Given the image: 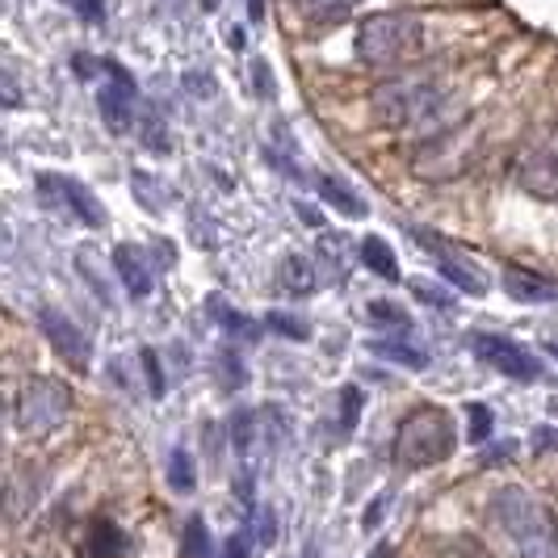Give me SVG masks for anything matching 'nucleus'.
Wrapping results in <instances>:
<instances>
[{
	"instance_id": "30",
	"label": "nucleus",
	"mask_w": 558,
	"mask_h": 558,
	"mask_svg": "<svg viewBox=\"0 0 558 558\" xmlns=\"http://www.w3.org/2000/svg\"><path fill=\"white\" fill-rule=\"evenodd\" d=\"M206 542H210V537H206V525H202V521H190V555H206Z\"/></svg>"
},
{
	"instance_id": "13",
	"label": "nucleus",
	"mask_w": 558,
	"mask_h": 558,
	"mask_svg": "<svg viewBox=\"0 0 558 558\" xmlns=\"http://www.w3.org/2000/svg\"><path fill=\"white\" fill-rule=\"evenodd\" d=\"M113 274L122 278L131 299H147L151 294V265H147V256L135 244H118L113 248Z\"/></svg>"
},
{
	"instance_id": "32",
	"label": "nucleus",
	"mask_w": 558,
	"mask_h": 558,
	"mask_svg": "<svg viewBox=\"0 0 558 558\" xmlns=\"http://www.w3.org/2000/svg\"><path fill=\"white\" fill-rule=\"evenodd\" d=\"M248 17L252 22H260V17H265V0H248Z\"/></svg>"
},
{
	"instance_id": "3",
	"label": "nucleus",
	"mask_w": 558,
	"mask_h": 558,
	"mask_svg": "<svg viewBox=\"0 0 558 558\" xmlns=\"http://www.w3.org/2000/svg\"><path fill=\"white\" fill-rule=\"evenodd\" d=\"M420 47H424V26H420L416 13H403V9L369 13L357 26V43H353V51L365 68L408 63V59L420 56Z\"/></svg>"
},
{
	"instance_id": "2",
	"label": "nucleus",
	"mask_w": 558,
	"mask_h": 558,
	"mask_svg": "<svg viewBox=\"0 0 558 558\" xmlns=\"http://www.w3.org/2000/svg\"><path fill=\"white\" fill-rule=\"evenodd\" d=\"M458 446V428L446 408H416L399 420V433H395V466L403 471H428L437 462H446Z\"/></svg>"
},
{
	"instance_id": "21",
	"label": "nucleus",
	"mask_w": 558,
	"mask_h": 558,
	"mask_svg": "<svg viewBox=\"0 0 558 558\" xmlns=\"http://www.w3.org/2000/svg\"><path fill=\"white\" fill-rule=\"evenodd\" d=\"M131 190H135V197H140L143 202V210H147V215H165V206L168 202H160V181H156V177H147V172H135V177H131Z\"/></svg>"
},
{
	"instance_id": "34",
	"label": "nucleus",
	"mask_w": 558,
	"mask_h": 558,
	"mask_svg": "<svg viewBox=\"0 0 558 558\" xmlns=\"http://www.w3.org/2000/svg\"><path fill=\"white\" fill-rule=\"evenodd\" d=\"M252 72H256V88H260V93H265V88H269V76H265V63H256V68H252Z\"/></svg>"
},
{
	"instance_id": "17",
	"label": "nucleus",
	"mask_w": 558,
	"mask_h": 558,
	"mask_svg": "<svg viewBox=\"0 0 558 558\" xmlns=\"http://www.w3.org/2000/svg\"><path fill=\"white\" fill-rule=\"evenodd\" d=\"M369 353H374V357H387V362H395V365H403V369H428V353L416 349V344H408V340H374Z\"/></svg>"
},
{
	"instance_id": "36",
	"label": "nucleus",
	"mask_w": 558,
	"mask_h": 558,
	"mask_svg": "<svg viewBox=\"0 0 558 558\" xmlns=\"http://www.w3.org/2000/svg\"><path fill=\"white\" fill-rule=\"evenodd\" d=\"M202 9H206V13H215V9H219V0H202Z\"/></svg>"
},
{
	"instance_id": "38",
	"label": "nucleus",
	"mask_w": 558,
	"mask_h": 558,
	"mask_svg": "<svg viewBox=\"0 0 558 558\" xmlns=\"http://www.w3.org/2000/svg\"><path fill=\"white\" fill-rule=\"evenodd\" d=\"M550 416H558V399H550Z\"/></svg>"
},
{
	"instance_id": "31",
	"label": "nucleus",
	"mask_w": 558,
	"mask_h": 558,
	"mask_svg": "<svg viewBox=\"0 0 558 558\" xmlns=\"http://www.w3.org/2000/svg\"><path fill=\"white\" fill-rule=\"evenodd\" d=\"M278 521H274V512H260V517H256V537H260V542H274V537H278Z\"/></svg>"
},
{
	"instance_id": "19",
	"label": "nucleus",
	"mask_w": 558,
	"mask_h": 558,
	"mask_svg": "<svg viewBox=\"0 0 558 558\" xmlns=\"http://www.w3.org/2000/svg\"><path fill=\"white\" fill-rule=\"evenodd\" d=\"M365 319H369V324H378V328H395L399 336L412 328V315H408L403 307H395L391 299H369Z\"/></svg>"
},
{
	"instance_id": "25",
	"label": "nucleus",
	"mask_w": 558,
	"mask_h": 558,
	"mask_svg": "<svg viewBox=\"0 0 558 558\" xmlns=\"http://www.w3.org/2000/svg\"><path fill=\"white\" fill-rule=\"evenodd\" d=\"M449 558H496L478 537H453L449 542Z\"/></svg>"
},
{
	"instance_id": "6",
	"label": "nucleus",
	"mask_w": 558,
	"mask_h": 558,
	"mask_svg": "<svg viewBox=\"0 0 558 558\" xmlns=\"http://www.w3.org/2000/svg\"><path fill=\"white\" fill-rule=\"evenodd\" d=\"M97 72L106 76L101 88H97L101 122L110 126V135H131V126H135V106H140V84H135V76H131L118 59H97Z\"/></svg>"
},
{
	"instance_id": "15",
	"label": "nucleus",
	"mask_w": 558,
	"mask_h": 558,
	"mask_svg": "<svg viewBox=\"0 0 558 558\" xmlns=\"http://www.w3.org/2000/svg\"><path fill=\"white\" fill-rule=\"evenodd\" d=\"M319 185V197H324V206H332L336 215H344V219H365V202L344 181H336V177H319L315 181Z\"/></svg>"
},
{
	"instance_id": "16",
	"label": "nucleus",
	"mask_w": 558,
	"mask_h": 558,
	"mask_svg": "<svg viewBox=\"0 0 558 558\" xmlns=\"http://www.w3.org/2000/svg\"><path fill=\"white\" fill-rule=\"evenodd\" d=\"M362 0H294V9L307 17L311 26H340Z\"/></svg>"
},
{
	"instance_id": "12",
	"label": "nucleus",
	"mask_w": 558,
	"mask_h": 558,
	"mask_svg": "<svg viewBox=\"0 0 558 558\" xmlns=\"http://www.w3.org/2000/svg\"><path fill=\"white\" fill-rule=\"evenodd\" d=\"M504 290L517 303H558V281L521 269V265H504Z\"/></svg>"
},
{
	"instance_id": "26",
	"label": "nucleus",
	"mask_w": 558,
	"mask_h": 558,
	"mask_svg": "<svg viewBox=\"0 0 558 558\" xmlns=\"http://www.w3.org/2000/svg\"><path fill=\"white\" fill-rule=\"evenodd\" d=\"M76 17H84V22H101L106 17V0H63Z\"/></svg>"
},
{
	"instance_id": "22",
	"label": "nucleus",
	"mask_w": 558,
	"mask_h": 558,
	"mask_svg": "<svg viewBox=\"0 0 558 558\" xmlns=\"http://www.w3.org/2000/svg\"><path fill=\"white\" fill-rule=\"evenodd\" d=\"M357 416H362V391L357 387H344L340 391V437H353V428H357Z\"/></svg>"
},
{
	"instance_id": "4",
	"label": "nucleus",
	"mask_w": 558,
	"mask_h": 558,
	"mask_svg": "<svg viewBox=\"0 0 558 558\" xmlns=\"http://www.w3.org/2000/svg\"><path fill=\"white\" fill-rule=\"evenodd\" d=\"M441 106V84L433 76H395L369 93V110L387 131H408L428 122Z\"/></svg>"
},
{
	"instance_id": "10",
	"label": "nucleus",
	"mask_w": 558,
	"mask_h": 558,
	"mask_svg": "<svg viewBox=\"0 0 558 558\" xmlns=\"http://www.w3.org/2000/svg\"><path fill=\"white\" fill-rule=\"evenodd\" d=\"M416 240L428 252H437V274H441L446 281H453V286H458L462 294H475V299H483V294H487V274L478 269L475 260H462V256L449 248L441 235L433 240V235H428L424 227H416Z\"/></svg>"
},
{
	"instance_id": "7",
	"label": "nucleus",
	"mask_w": 558,
	"mask_h": 558,
	"mask_svg": "<svg viewBox=\"0 0 558 558\" xmlns=\"http://www.w3.org/2000/svg\"><path fill=\"white\" fill-rule=\"evenodd\" d=\"M471 353H475L483 365L500 369L504 378H517V383H537V378H542V362L533 357L525 344H517V340H508V336H496V332L471 336Z\"/></svg>"
},
{
	"instance_id": "24",
	"label": "nucleus",
	"mask_w": 558,
	"mask_h": 558,
	"mask_svg": "<svg viewBox=\"0 0 558 558\" xmlns=\"http://www.w3.org/2000/svg\"><path fill=\"white\" fill-rule=\"evenodd\" d=\"M408 290L416 294L420 303H428V307H449V303H453L449 290H441V286H433V281H424V278H412L408 281Z\"/></svg>"
},
{
	"instance_id": "35",
	"label": "nucleus",
	"mask_w": 558,
	"mask_h": 558,
	"mask_svg": "<svg viewBox=\"0 0 558 558\" xmlns=\"http://www.w3.org/2000/svg\"><path fill=\"white\" fill-rule=\"evenodd\" d=\"M374 558H395V555H391V546H387V542H383V546H378V550H374Z\"/></svg>"
},
{
	"instance_id": "28",
	"label": "nucleus",
	"mask_w": 558,
	"mask_h": 558,
	"mask_svg": "<svg viewBox=\"0 0 558 558\" xmlns=\"http://www.w3.org/2000/svg\"><path fill=\"white\" fill-rule=\"evenodd\" d=\"M143 365H147V378H151V395H165V374H160V357L151 349H143Z\"/></svg>"
},
{
	"instance_id": "37",
	"label": "nucleus",
	"mask_w": 558,
	"mask_h": 558,
	"mask_svg": "<svg viewBox=\"0 0 558 558\" xmlns=\"http://www.w3.org/2000/svg\"><path fill=\"white\" fill-rule=\"evenodd\" d=\"M546 353H550V357H558V340H550V344H546Z\"/></svg>"
},
{
	"instance_id": "29",
	"label": "nucleus",
	"mask_w": 558,
	"mask_h": 558,
	"mask_svg": "<svg viewBox=\"0 0 558 558\" xmlns=\"http://www.w3.org/2000/svg\"><path fill=\"white\" fill-rule=\"evenodd\" d=\"M219 558H248V537H244V533H231L223 542V555Z\"/></svg>"
},
{
	"instance_id": "1",
	"label": "nucleus",
	"mask_w": 558,
	"mask_h": 558,
	"mask_svg": "<svg viewBox=\"0 0 558 558\" xmlns=\"http://www.w3.org/2000/svg\"><path fill=\"white\" fill-rule=\"evenodd\" d=\"M492 517L500 521V530L508 533V542L517 546L521 558H558L555 512L525 487H512V483L500 487L492 496Z\"/></svg>"
},
{
	"instance_id": "23",
	"label": "nucleus",
	"mask_w": 558,
	"mask_h": 558,
	"mask_svg": "<svg viewBox=\"0 0 558 558\" xmlns=\"http://www.w3.org/2000/svg\"><path fill=\"white\" fill-rule=\"evenodd\" d=\"M265 328L269 332H278V336H286V340H307V324L303 319H294V315H281V311H274L269 319H265Z\"/></svg>"
},
{
	"instance_id": "33",
	"label": "nucleus",
	"mask_w": 558,
	"mask_h": 558,
	"mask_svg": "<svg viewBox=\"0 0 558 558\" xmlns=\"http://www.w3.org/2000/svg\"><path fill=\"white\" fill-rule=\"evenodd\" d=\"M227 47H235V51H240V47H244V29L240 26L231 29V34H227Z\"/></svg>"
},
{
	"instance_id": "18",
	"label": "nucleus",
	"mask_w": 558,
	"mask_h": 558,
	"mask_svg": "<svg viewBox=\"0 0 558 558\" xmlns=\"http://www.w3.org/2000/svg\"><path fill=\"white\" fill-rule=\"evenodd\" d=\"M362 260L383 281H399V260H395L391 244H387L383 235H365V240H362Z\"/></svg>"
},
{
	"instance_id": "5",
	"label": "nucleus",
	"mask_w": 558,
	"mask_h": 558,
	"mask_svg": "<svg viewBox=\"0 0 558 558\" xmlns=\"http://www.w3.org/2000/svg\"><path fill=\"white\" fill-rule=\"evenodd\" d=\"M72 412V391L68 383L59 378H29L22 395H17V408H13V424L17 433L26 437H47L51 428H59Z\"/></svg>"
},
{
	"instance_id": "14",
	"label": "nucleus",
	"mask_w": 558,
	"mask_h": 558,
	"mask_svg": "<svg viewBox=\"0 0 558 558\" xmlns=\"http://www.w3.org/2000/svg\"><path fill=\"white\" fill-rule=\"evenodd\" d=\"M315 265H311V256L303 252H290V256H281L278 265V290L281 294H290V299H303L315 290Z\"/></svg>"
},
{
	"instance_id": "27",
	"label": "nucleus",
	"mask_w": 558,
	"mask_h": 558,
	"mask_svg": "<svg viewBox=\"0 0 558 558\" xmlns=\"http://www.w3.org/2000/svg\"><path fill=\"white\" fill-rule=\"evenodd\" d=\"M492 433V412L483 403H471V441H487Z\"/></svg>"
},
{
	"instance_id": "20",
	"label": "nucleus",
	"mask_w": 558,
	"mask_h": 558,
	"mask_svg": "<svg viewBox=\"0 0 558 558\" xmlns=\"http://www.w3.org/2000/svg\"><path fill=\"white\" fill-rule=\"evenodd\" d=\"M168 483H172V492H194L197 471H194L190 449H172V453H168Z\"/></svg>"
},
{
	"instance_id": "9",
	"label": "nucleus",
	"mask_w": 558,
	"mask_h": 558,
	"mask_svg": "<svg viewBox=\"0 0 558 558\" xmlns=\"http://www.w3.org/2000/svg\"><path fill=\"white\" fill-rule=\"evenodd\" d=\"M38 328H43V336L51 340V349H56L63 362L76 365V369H88L93 349H88V336L81 332L76 319H68L59 307H43L38 311Z\"/></svg>"
},
{
	"instance_id": "11",
	"label": "nucleus",
	"mask_w": 558,
	"mask_h": 558,
	"mask_svg": "<svg viewBox=\"0 0 558 558\" xmlns=\"http://www.w3.org/2000/svg\"><path fill=\"white\" fill-rule=\"evenodd\" d=\"M517 181H521L525 194L542 197V202H558V140L537 147L533 156H525Z\"/></svg>"
},
{
	"instance_id": "8",
	"label": "nucleus",
	"mask_w": 558,
	"mask_h": 558,
	"mask_svg": "<svg viewBox=\"0 0 558 558\" xmlns=\"http://www.w3.org/2000/svg\"><path fill=\"white\" fill-rule=\"evenodd\" d=\"M38 194L47 197V206L63 210L68 219H76L84 227H106V206L84 190L81 181L72 177H59V172H43L38 177Z\"/></svg>"
}]
</instances>
